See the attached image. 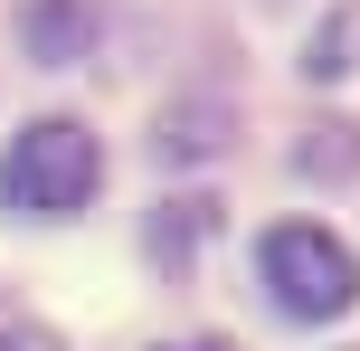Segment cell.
I'll list each match as a JSON object with an SVG mask.
<instances>
[{
    "label": "cell",
    "mask_w": 360,
    "mask_h": 351,
    "mask_svg": "<svg viewBox=\"0 0 360 351\" xmlns=\"http://www.w3.org/2000/svg\"><path fill=\"white\" fill-rule=\"evenodd\" d=\"M95 181H105V152H95V133L76 114H38L0 152V200L19 219H76L95 200Z\"/></svg>",
    "instance_id": "1"
},
{
    "label": "cell",
    "mask_w": 360,
    "mask_h": 351,
    "mask_svg": "<svg viewBox=\"0 0 360 351\" xmlns=\"http://www.w3.org/2000/svg\"><path fill=\"white\" fill-rule=\"evenodd\" d=\"M256 276H266L275 314H294V323H332V314H351V304H360V257L332 238V228H313V219L266 228Z\"/></svg>",
    "instance_id": "2"
},
{
    "label": "cell",
    "mask_w": 360,
    "mask_h": 351,
    "mask_svg": "<svg viewBox=\"0 0 360 351\" xmlns=\"http://www.w3.org/2000/svg\"><path fill=\"white\" fill-rule=\"evenodd\" d=\"M313 133H323V143L294 152L304 171H351V162H360V124H313Z\"/></svg>",
    "instance_id": "3"
},
{
    "label": "cell",
    "mask_w": 360,
    "mask_h": 351,
    "mask_svg": "<svg viewBox=\"0 0 360 351\" xmlns=\"http://www.w3.org/2000/svg\"><path fill=\"white\" fill-rule=\"evenodd\" d=\"M0 351H67V342H57L48 323L29 314V304H10V295H0Z\"/></svg>",
    "instance_id": "4"
},
{
    "label": "cell",
    "mask_w": 360,
    "mask_h": 351,
    "mask_svg": "<svg viewBox=\"0 0 360 351\" xmlns=\"http://www.w3.org/2000/svg\"><path fill=\"white\" fill-rule=\"evenodd\" d=\"M162 351H228V342H162Z\"/></svg>",
    "instance_id": "5"
}]
</instances>
